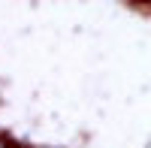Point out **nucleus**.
<instances>
[{"mask_svg": "<svg viewBox=\"0 0 151 148\" xmlns=\"http://www.w3.org/2000/svg\"><path fill=\"white\" fill-rule=\"evenodd\" d=\"M0 148H6V145H3V142H0Z\"/></svg>", "mask_w": 151, "mask_h": 148, "instance_id": "f257e3e1", "label": "nucleus"}]
</instances>
